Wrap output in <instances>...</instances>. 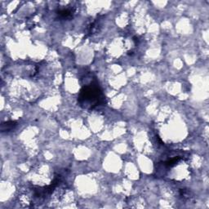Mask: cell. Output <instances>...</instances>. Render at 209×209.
Listing matches in <instances>:
<instances>
[{
  "instance_id": "6da1fadb",
  "label": "cell",
  "mask_w": 209,
  "mask_h": 209,
  "mask_svg": "<svg viewBox=\"0 0 209 209\" xmlns=\"http://www.w3.org/2000/svg\"><path fill=\"white\" fill-rule=\"evenodd\" d=\"M78 102L82 108L93 109L104 103V96L96 82H91L81 89Z\"/></svg>"
},
{
  "instance_id": "7a4b0ae2",
  "label": "cell",
  "mask_w": 209,
  "mask_h": 209,
  "mask_svg": "<svg viewBox=\"0 0 209 209\" xmlns=\"http://www.w3.org/2000/svg\"><path fill=\"white\" fill-rule=\"evenodd\" d=\"M17 123L15 121H9V122H2V125H1V130L2 131H9L12 130L13 128H15Z\"/></svg>"
},
{
  "instance_id": "3957f363",
  "label": "cell",
  "mask_w": 209,
  "mask_h": 209,
  "mask_svg": "<svg viewBox=\"0 0 209 209\" xmlns=\"http://www.w3.org/2000/svg\"><path fill=\"white\" fill-rule=\"evenodd\" d=\"M57 14L59 15V16L61 18H67L70 17L73 14V11L71 9H62V10H60L58 11Z\"/></svg>"
},
{
  "instance_id": "277c9868",
  "label": "cell",
  "mask_w": 209,
  "mask_h": 209,
  "mask_svg": "<svg viewBox=\"0 0 209 209\" xmlns=\"http://www.w3.org/2000/svg\"><path fill=\"white\" fill-rule=\"evenodd\" d=\"M180 157H176V158H172L171 159H169L166 162V165L167 167H172L173 165H175L178 161L180 160Z\"/></svg>"
}]
</instances>
